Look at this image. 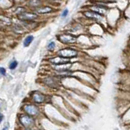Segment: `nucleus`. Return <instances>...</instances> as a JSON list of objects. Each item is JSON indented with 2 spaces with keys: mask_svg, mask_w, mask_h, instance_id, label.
Listing matches in <instances>:
<instances>
[{
  "mask_svg": "<svg viewBox=\"0 0 130 130\" xmlns=\"http://www.w3.org/2000/svg\"><path fill=\"white\" fill-rule=\"evenodd\" d=\"M59 55L63 58L68 59V58H74L77 55V51L73 50V49H63L59 51Z\"/></svg>",
  "mask_w": 130,
  "mask_h": 130,
  "instance_id": "1",
  "label": "nucleus"
},
{
  "mask_svg": "<svg viewBox=\"0 0 130 130\" xmlns=\"http://www.w3.org/2000/svg\"><path fill=\"white\" fill-rule=\"evenodd\" d=\"M59 40L61 42L65 43V44H70V43H74L76 41V38L70 34H63L59 36Z\"/></svg>",
  "mask_w": 130,
  "mask_h": 130,
  "instance_id": "2",
  "label": "nucleus"
},
{
  "mask_svg": "<svg viewBox=\"0 0 130 130\" xmlns=\"http://www.w3.org/2000/svg\"><path fill=\"white\" fill-rule=\"evenodd\" d=\"M18 18L21 20H32L38 18V15L34 13H29V12H23L22 14L18 15Z\"/></svg>",
  "mask_w": 130,
  "mask_h": 130,
  "instance_id": "3",
  "label": "nucleus"
},
{
  "mask_svg": "<svg viewBox=\"0 0 130 130\" xmlns=\"http://www.w3.org/2000/svg\"><path fill=\"white\" fill-rule=\"evenodd\" d=\"M51 62L56 65H63V64H69L70 63V60L68 59H65V58H63V57L59 56V57H55V58L51 59Z\"/></svg>",
  "mask_w": 130,
  "mask_h": 130,
  "instance_id": "4",
  "label": "nucleus"
},
{
  "mask_svg": "<svg viewBox=\"0 0 130 130\" xmlns=\"http://www.w3.org/2000/svg\"><path fill=\"white\" fill-rule=\"evenodd\" d=\"M20 120L21 122V124L25 127H29L34 124V120L28 116H21L20 117Z\"/></svg>",
  "mask_w": 130,
  "mask_h": 130,
  "instance_id": "5",
  "label": "nucleus"
},
{
  "mask_svg": "<svg viewBox=\"0 0 130 130\" xmlns=\"http://www.w3.org/2000/svg\"><path fill=\"white\" fill-rule=\"evenodd\" d=\"M24 110L25 111L31 116H35L38 113V109L34 105H27L24 107Z\"/></svg>",
  "mask_w": 130,
  "mask_h": 130,
  "instance_id": "6",
  "label": "nucleus"
},
{
  "mask_svg": "<svg viewBox=\"0 0 130 130\" xmlns=\"http://www.w3.org/2000/svg\"><path fill=\"white\" fill-rule=\"evenodd\" d=\"M32 99H34V101L35 102V103H42V102H44L45 97L43 94H42V93L36 92L34 93V95H32Z\"/></svg>",
  "mask_w": 130,
  "mask_h": 130,
  "instance_id": "7",
  "label": "nucleus"
},
{
  "mask_svg": "<svg viewBox=\"0 0 130 130\" xmlns=\"http://www.w3.org/2000/svg\"><path fill=\"white\" fill-rule=\"evenodd\" d=\"M85 15L87 16V17H89V18H93V19H96V20H103V16L95 13V12H93V11L85 12Z\"/></svg>",
  "mask_w": 130,
  "mask_h": 130,
  "instance_id": "8",
  "label": "nucleus"
},
{
  "mask_svg": "<svg viewBox=\"0 0 130 130\" xmlns=\"http://www.w3.org/2000/svg\"><path fill=\"white\" fill-rule=\"evenodd\" d=\"M90 10L93 11V12H95V13L99 14V15H103L104 13H106V9L103 8L102 7H99V6H94V7H90Z\"/></svg>",
  "mask_w": 130,
  "mask_h": 130,
  "instance_id": "9",
  "label": "nucleus"
},
{
  "mask_svg": "<svg viewBox=\"0 0 130 130\" xmlns=\"http://www.w3.org/2000/svg\"><path fill=\"white\" fill-rule=\"evenodd\" d=\"M35 11L37 13L39 14H46L49 13V12L52 11V8L50 7H39L38 9H36Z\"/></svg>",
  "mask_w": 130,
  "mask_h": 130,
  "instance_id": "10",
  "label": "nucleus"
},
{
  "mask_svg": "<svg viewBox=\"0 0 130 130\" xmlns=\"http://www.w3.org/2000/svg\"><path fill=\"white\" fill-rule=\"evenodd\" d=\"M32 40H34V36H32V35L28 36L27 38L24 39V47L28 46L30 45V43L32 42Z\"/></svg>",
  "mask_w": 130,
  "mask_h": 130,
  "instance_id": "11",
  "label": "nucleus"
},
{
  "mask_svg": "<svg viewBox=\"0 0 130 130\" xmlns=\"http://www.w3.org/2000/svg\"><path fill=\"white\" fill-rule=\"evenodd\" d=\"M45 82H46L48 85H50V86H55V81L54 79L52 78H47L45 80Z\"/></svg>",
  "mask_w": 130,
  "mask_h": 130,
  "instance_id": "12",
  "label": "nucleus"
},
{
  "mask_svg": "<svg viewBox=\"0 0 130 130\" xmlns=\"http://www.w3.org/2000/svg\"><path fill=\"white\" fill-rule=\"evenodd\" d=\"M17 65H18V63H17V61L16 60H13L12 62L10 63V69H11V70H13V69H15L16 67H17Z\"/></svg>",
  "mask_w": 130,
  "mask_h": 130,
  "instance_id": "13",
  "label": "nucleus"
},
{
  "mask_svg": "<svg viewBox=\"0 0 130 130\" xmlns=\"http://www.w3.org/2000/svg\"><path fill=\"white\" fill-rule=\"evenodd\" d=\"M55 47V43L54 42H51L50 43H49L47 45V49L49 51H52V50H54Z\"/></svg>",
  "mask_w": 130,
  "mask_h": 130,
  "instance_id": "14",
  "label": "nucleus"
},
{
  "mask_svg": "<svg viewBox=\"0 0 130 130\" xmlns=\"http://www.w3.org/2000/svg\"><path fill=\"white\" fill-rule=\"evenodd\" d=\"M40 3H41V2H39V1H30L29 2V4L32 5V7H37L38 5H39Z\"/></svg>",
  "mask_w": 130,
  "mask_h": 130,
  "instance_id": "15",
  "label": "nucleus"
},
{
  "mask_svg": "<svg viewBox=\"0 0 130 130\" xmlns=\"http://www.w3.org/2000/svg\"><path fill=\"white\" fill-rule=\"evenodd\" d=\"M68 9H64L63 11L62 12V14H61V17H66V16L68 15Z\"/></svg>",
  "mask_w": 130,
  "mask_h": 130,
  "instance_id": "16",
  "label": "nucleus"
},
{
  "mask_svg": "<svg viewBox=\"0 0 130 130\" xmlns=\"http://www.w3.org/2000/svg\"><path fill=\"white\" fill-rule=\"evenodd\" d=\"M0 73H1L2 75H5V74H6L5 69H4L3 68H0Z\"/></svg>",
  "mask_w": 130,
  "mask_h": 130,
  "instance_id": "17",
  "label": "nucleus"
},
{
  "mask_svg": "<svg viewBox=\"0 0 130 130\" xmlns=\"http://www.w3.org/2000/svg\"><path fill=\"white\" fill-rule=\"evenodd\" d=\"M21 11H24V8H18V9H17V11H16L15 12H16V13H17V14H19V11H20V14H22Z\"/></svg>",
  "mask_w": 130,
  "mask_h": 130,
  "instance_id": "18",
  "label": "nucleus"
},
{
  "mask_svg": "<svg viewBox=\"0 0 130 130\" xmlns=\"http://www.w3.org/2000/svg\"><path fill=\"white\" fill-rule=\"evenodd\" d=\"M3 119V116L2 115V114H0V123H1V122H2Z\"/></svg>",
  "mask_w": 130,
  "mask_h": 130,
  "instance_id": "19",
  "label": "nucleus"
},
{
  "mask_svg": "<svg viewBox=\"0 0 130 130\" xmlns=\"http://www.w3.org/2000/svg\"><path fill=\"white\" fill-rule=\"evenodd\" d=\"M3 130H8V127H4L3 128Z\"/></svg>",
  "mask_w": 130,
  "mask_h": 130,
  "instance_id": "20",
  "label": "nucleus"
}]
</instances>
